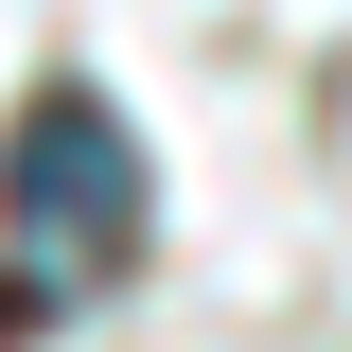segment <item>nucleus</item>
<instances>
[{
	"label": "nucleus",
	"mask_w": 352,
	"mask_h": 352,
	"mask_svg": "<svg viewBox=\"0 0 352 352\" xmlns=\"http://www.w3.org/2000/svg\"><path fill=\"white\" fill-rule=\"evenodd\" d=\"M0 247L36 282H106L141 247V141L88 106V88H36L18 141H0Z\"/></svg>",
	"instance_id": "nucleus-1"
}]
</instances>
